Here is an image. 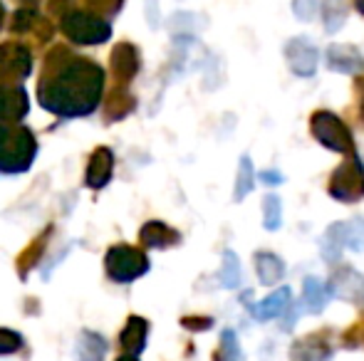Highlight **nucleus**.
<instances>
[{
	"instance_id": "bb28decb",
	"label": "nucleus",
	"mask_w": 364,
	"mask_h": 361,
	"mask_svg": "<svg viewBox=\"0 0 364 361\" xmlns=\"http://www.w3.org/2000/svg\"><path fill=\"white\" fill-rule=\"evenodd\" d=\"M355 96H357V104H360V119L364 121V74L355 79Z\"/></svg>"
},
{
	"instance_id": "4be33fe9",
	"label": "nucleus",
	"mask_w": 364,
	"mask_h": 361,
	"mask_svg": "<svg viewBox=\"0 0 364 361\" xmlns=\"http://www.w3.org/2000/svg\"><path fill=\"white\" fill-rule=\"evenodd\" d=\"M95 171H100V176H97V186H102V183H107L112 174V156L107 149L97 151L95 159H92V166H90V174H95Z\"/></svg>"
},
{
	"instance_id": "20e7f679",
	"label": "nucleus",
	"mask_w": 364,
	"mask_h": 361,
	"mask_svg": "<svg viewBox=\"0 0 364 361\" xmlns=\"http://www.w3.org/2000/svg\"><path fill=\"white\" fill-rule=\"evenodd\" d=\"M107 270H109V274L117 282H132L134 277H139V274H144L149 270V262L144 252L122 245L114 248L107 255Z\"/></svg>"
},
{
	"instance_id": "423d86ee",
	"label": "nucleus",
	"mask_w": 364,
	"mask_h": 361,
	"mask_svg": "<svg viewBox=\"0 0 364 361\" xmlns=\"http://www.w3.org/2000/svg\"><path fill=\"white\" fill-rule=\"evenodd\" d=\"M285 60H288V67L297 77H312L317 70L320 52L307 38H292L285 45Z\"/></svg>"
},
{
	"instance_id": "2eb2a0df",
	"label": "nucleus",
	"mask_w": 364,
	"mask_h": 361,
	"mask_svg": "<svg viewBox=\"0 0 364 361\" xmlns=\"http://www.w3.org/2000/svg\"><path fill=\"white\" fill-rule=\"evenodd\" d=\"M342 245L352 250H364V218H352L347 223H340Z\"/></svg>"
},
{
	"instance_id": "c756f323",
	"label": "nucleus",
	"mask_w": 364,
	"mask_h": 361,
	"mask_svg": "<svg viewBox=\"0 0 364 361\" xmlns=\"http://www.w3.org/2000/svg\"><path fill=\"white\" fill-rule=\"evenodd\" d=\"M119 361H136L134 357H124V359H119Z\"/></svg>"
},
{
	"instance_id": "cd10ccee",
	"label": "nucleus",
	"mask_w": 364,
	"mask_h": 361,
	"mask_svg": "<svg viewBox=\"0 0 364 361\" xmlns=\"http://www.w3.org/2000/svg\"><path fill=\"white\" fill-rule=\"evenodd\" d=\"M260 181L265 183V186H280L283 183V174L280 171H260Z\"/></svg>"
},
{
	"instance_id": "6e6552de",
	"label": "nucleus",
	"mask_w": 364,
	"mask_h": 361,
	"mask_svg": "<svg viewBox=\"0 0 364 361\" xmlns=\"http://www.w3.org/2000/svg\"><path fill=\"white\" fill-rule=\"evenodd\" d=\"M65 33L77 43H100V40L109 38V25L105 20L90 18V15L75 13L65 20Z\"/></svg>"
},
{
	"instance_id": "6ab92c4d",
	"label": "nucleus",
	"mask_w": 364,
	"mask_h": 361,
	"mask_svg": "<svg viewBox=\"0 0 364 361\" xmlns=\"http://www.w3.org/2000/svg\"><path fill=\"white\" fill-rule=\"evenodd\" d=\"M263 226L265 231H278L283 226V203L278 196L263 198Z\"/></svg>"
},
{
	"instance_id": "0eeeda50",
	"label": "nucleus",
	"mask_w": 364,
	"mask_h": 361,
	"mask_svg": "<svg viewBox=\"0 0 364 361\" xmlns=\"http://www.w3.org/2000/svg\"><path fill=\"white\" fill-rule=\"evenodd\" d=\"M327 292L352 304H364V274L355 267H337L327 284Z\"/></svg>"
},
{
	"instance_id": "f8f14e48",
	"label": "nucleus",
	"mask_w": 364,
	"mask_h": 361,
	"mask_svg": "<svg viewBox=\"0 0 364 361\" xmlns=\"http://www.w3.org/2000/svg\"><path fill=\"white\" fill-rule=\"evenodd\" d=\"M141 240H144V245L149 248H168V245H176V243L181 240V235H178L173 228L154 221L141 228Z\"/></svg>"
},
{
	"instance_id": "9d476101",
	"label": "nucleus",
	"mask_w": 364,
	"mask_h": 361,
	"mask_svg": "<svg viewBox=\"0 0 364 361\" xmlns=\"http://www.w3.org/2000/svg\"><path fill=\"white\" fill-rule=\"evenodd\" d=\"M290 299H292L290 287H280V289H275V292L270 294V297H265L260 304H250L248 299H243V302H245V307H248L250 312H253L255 317L260 319V322H268V319L280 317V314H283L285 309H288Z\"/></svg>"
},
{
	"instance_id": "5701e85b",
	"label": "nucleus",
	"mask_w": 364,
	"mask_h": 361,
	"mask_svg": "<svg viewBox=\"0 0 364 361\" xmlns=\"http://www.w3.org/2000/svg\"><path fill=\"white\" fill-rule=\"evenodd\" d=\"M342 347L345 349H360L364 347V314L342 334Z\"/></svg>"
},
{
	"instance_id": "aec40b11",
	"label": "nucleus",
	"mask_w": 364,
	"mask_h": 361,
	"mask_svg": "<svg viewBox=\"0 0 364 361\" xmlns=\"http://www.w3.org/2000/svg\"><path fill=\"white\" fill-rule=\"evenodd\" d=\"M253 179H255L253 161H250L248 156H243V159H240V166H238V181H235V193H233L235 201H243V198L253 191Z\"/></svg>"
},
{
	"instance_id": "ddd939ff",
	"label": "nucleus",
	"mask_w": 364,
	"mask_h": 361,
	"mask_svg": "<svg viewBox=\"0 0 364 361\" xmlns=\"http://www.w3.org/2000/svg\"><path fill=\"white\" fill-rule=\"evenodd\" d=\"M327 299H330V292H327V287L317 277H307L302 282V304H305L307 312L320 314L325 309Z\"/></svg>"
},
{
	"instance_id": "c85d7f7f",
	"label": "nucleus",
	"mask_w": 364,
	"mask_h": 361,
	"mask_svg": "<svg viewBox=\"0 0 364 361\" xmlns=\"http://www.w3.org/2000/svg\"><path fill=\"white\" fill-rule=\"evenodd\" d=\"M355 8L364 15V0H355Z\"/></svg>"
},
{
	"instance_id": "393cba45",
	"label": "nucleus",
	"mask_w": 364,
	"mask_h": 361,
	"mask_svg": "<svg viewBox=\"0 0 364 361\" xmlns=\"http://www.w3.org/2000/svg\"><path fill=\"white\" fill-rule=\"evenodd\" d=\"M181 324L191 332H206V329L213 327V319L211 317H183Z\"/></svg>"
},
{
	"instance_id": "9b49d317",
	"label": "nucleus",
	"mask_w": 364,
	"mask_h": 361,
	"mask_svg": "<svg viewBox=\"0 0 364 361\" xmlns=\"http://www.w3.org/2000/svg\"><path fill=\"white\" fill-rule=\"evenodd\" d=\"M255 272L263 284H278L285 277V265L275 252L260 250L255 252Z\"/></svg>"
},
{
	"instance_id": "7ed1b4c3",
	"label": "nucleus",
	"mask_w": 364,
	"mask_h": 361,
	"mask_svg": "<svg viewBox=\"0 0 364 361\" xmlns=\"http://www.w3.org/2000/svg\"><path fill=\"white\" fill-rule=\"evenodd\" d=\"M327 191L340 203H357L364 198V166L355 154L347 156L330 176Z\"/></svg>"
},
{
	"instance_id": "39448f33",
	"label": "nucleus",
	"mask_w": 364,
	"mask_h": 361,
	"mask_svg": "<svg viewBox=\"0 0 364 361\" xmlns=\"http://www.w3.org/2000/svg\"><path fill=\"white\" fill-rule=\"evenodd\" d=\"M330 339V329H317V332L295 339L290 347V361H330L335 354Z\"/></svg>"
},
{
	"instance_id": "b1692460",
	"label": "nucleus",
	"mask_w": 364,
	"mask_h": 361,
	"mask_svg": "<svg viewBox=\"0 0 364 361\" xmlns=\"http://www.w3.org/2000/svg\"><path fill=\"white\" fill-rule=\"evenodd\" d=\"M292 10L300 20H312L317 15V0H292Z\"/></svg>"
},
{
	"instance_id": "a211bd4d",
	"label": "nucleus",
	"mask_w": 364,
	"mask_h": 361,
	"mask_svg": "<svg viewBox=\"0 0 364 361\" xmlns=\"http://www.w3.org/2000/svg\"><path fill=\"white\" fill-rule=\"evenodd\" d=\"M216 361H245L233 329H225V332L220 334V347L216 352Z\"/></svg>"
},
{
	"instance_id": "4468645a",
	"label": "nucleus",
	"mask_w": 364,
	"mask_h": 361,
	"mask_svg": "<svg viewBox=\"0 0 364 361\" xmlns=\"http://www.w3.org/2000/svg\"><path fill=\"white\" fill-rule=\"evenodd\" d=\"M144 339H146V322L139 317H132L124 334H122V347H124L132 357H136V354L144 349Z\"/></svg>"
},
{
	"instance_id": "412c9836",
	"label": "nucleus",
	"mask_w": 364,
	"mask_h": 361,
	"mask_svg": "<svg viewBox=\"0 0 364 361\" xmlns=\"http://www.w3.org/2000/svg\"><path fill=\"white\" fill-rule=\"evenodd\" d=\"M114 67L117 72L122 74V77H132V74L136 72V52L134 48H129V45H122V48H117L114 52Z\"/></svg>"
},
{
	"instance_id": "1a4fd4ad",
	"label": "nucleus",
	"mask_w": 364,
	"mask_h": 361,
	"mask_svg": "<svg viewBox=\"0 0 364 361\" xmlns=\"http://www.w3.org/2000/svg\"><path fill=\"white\" fill-rule=\"evenodd\" d=\"M327 67L340 74H355L364 70V55L355 45H330L327 48Z\"/></svg>"
},
{
	"instance_id": "a878e982",
	"label": "nucleus",
	"mask_w": 364,
	"mask_h": 361,
	"mask_svg": "<svg viewBox=\"0 0 364 361\" xmlns=\"http://www.w3.org/2000/svg\"><path fill=\"white\" fill-rule=\"evenodd\" d=\"M13 332H0V354H10L20 347V339H13Z\"/></svg>"
},
{
	"instance_id": "f257e3e1",
	"label": "nucleus",
	"mask_w": 364,
	"mask_h": 361,
	"mask_svg": "<svg viewBox=\"0 0 364 361\" xmlns=\"http://www.w3.org/2000/svg\"><path fill=\"white\" fill-rule=\"evenodd\" d=\"M102 72L95 65H87L85 60H75V65L65 67V72L58 79L45 82V89L40 87V96L50 109L60 111V114H80V111H90L97 104V94H100Z\"/></svg>"
},
{
	"instance_id": "dca6fc26",
	"label": "nucleus",
	"mask_w": 364,
	"mask_h": 361,
	"mask_svg": "<svg viewBox=\"0 0 364 361\" xmlns=\"http://www.w3.org/2000/svg\"><path fill=\"white\" fill-rule=\"evenodd\" d=\"M218 279H220V287H225V289H233L240 284V262H238V255H235L233 250L223 252V262H220Z\"/></svg>"
},
{
	"instance_id": "f3484780",
	"label": "nucleus",
	"mask_w": 364,
	"mask_h": 361,
	"mask_svg": "<svg viewBox=\"0 0 364 361\" xmlns=\"http://www.w3.org/2000/svg\"><path fill=\"white\" fill-rule=\"evenodd\" d=\"M347 0H325V30L327 33H337L347 20Z\"/></svg>"
},
{
	"instance_id": "f03ea898",
	"label": "nucleus",
	"mask_w": 364,
	"mask_h": 361,
	"mask_svg": "<svg viewBox=\"0 0 364 361\" xmlns=\"http://www.w3.org/2000/svg\"><path fill=\"white\" fill-rule=\"evenodd\" d=\"M310 129L312 136L320 141L325 149L337 151V154H355V136H352L350 126L340 119L337 114L327 109H317L310 116Z\"/></svg>"
}]
</instances>
